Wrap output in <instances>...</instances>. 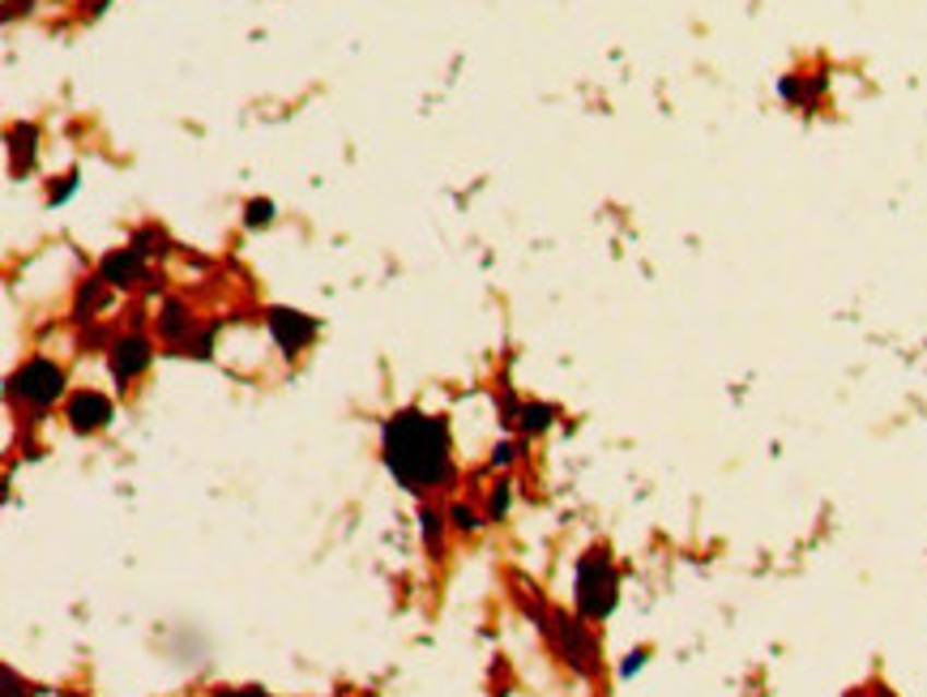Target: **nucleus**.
<instances>
[{"mask_svg":"<svg viewBox=\"0 0 927 697\" xmlns=\"http://www.w3.org/2000/svg\"><path fill=\"white\" fill-rule=\"evenodd\" d=\"M381 453L390 475L406 493H428L453 480V453H449V424L424 411H397L385 433Z\"/></svg>","mask_w":927,"mask_h":697,"instance_id":"obj_1","label":"nucleus"},{"mask_svg":"<svg viewBox=\"0 0 927 697\" xmlns=\"http://www.w3.org/2000/svg\"><path fill=\"white\" fill-rule=\"evenodd\" d=\"M616 599H620V574H616V565L607 560V552H586L578 560V612H582V621L611 616Z\"/></svg>","mask_w":927,"mask_h":697,"instance_id":"obj_2","label":"nucleus"},{"mask_svg":"<svg viewBox=\"0 0 927 697\" xmlns=\"http://www.w3.org/2000/svg\"><path fill=\"white\" fill-rule=\"evenodd\" d=\"M551 638H556V647L564 654V663L573 668V672H582V676H594L598 672V647H594V638H590V629L578 621V616H556L551 625Z\"/></svg>","mask_w":927,"mask_h":697,"instance_id":"obj_3","label":"nucleus"},{"mask_svg":"<svg viewBox=\"0 0 927 697\" xmlns=\"http://www.w3.org/2000/svg\"><path fill=\"white\" fill-rule=\"evenodd\" d=\"M9 390H13L17 399L35 402V406H48V402H56V394L64 390V373H60L51 359H31V364H22V368L13 373Z\"/></svg>","mask_w":927,"mask_h":697,"instance_id":"obj_4","label":"nucleus"},{"mask_svg":"<svg viewBox=\"0 0 927 697\" xmlns=\"http://www.w3.org/2000/svg\"><path fill=\"white\" fill-rule=\"evenodd\" d=\"M270 334H274L287 351H299L304 343H312L317 321L304 317V312H292V308H274V312H270Z\"/></svg>","mask_w":927,"mask_h":697,"instance_id":"obj_5","label":"nucleus"},{"mask_svg":"<svg viewBox=\"0 0 927 697\" xmlns=\"http://www.w3.org/2000/svg\"><path fill=\"white\" fill-rule=\"evenodd\" d=\"M64 415H69V424H73L78 433H98V428L111 420V402L103 399V394H91V390H86V394H73V399H69V411H64Z\"/></svg>","mask_w":927,"mask_h":697,"instance_id":"obj_6","label":"nucleus"},{"mask_svg":"<svg viewBox=\"0 0 927 697\" xmlns=\"http://www.w3.org/2000/svg\"><path fill=\"white\" fill-rule=\"evenodd\" d=\"M150 359H154V351H150L146 339H120L116 351H111V373L120 381H133L138 373H146Z\"/></svg>","mask_w":927,"mask_h":697,"instance_id":"obj_7","label":"nucleus"},{"mask_svg":"<svg viewBox=\"0 0 927 697\" xmlns=\"http://www.w3.org/2000/svg\"><path fill=\"white\" fill-rule=\"evenodd\" d=\"M138 274H142V257H138V249L103 257V279H107V283H133Z\"/></svg>","mask_w":927,"mask_h":697,"instance_id":"obj_8","label":"nucleus"},{"mask_svg":"<svg viewBox=\"0 0 927 697\" xmlns=\"http://www.w3.org/2000/svg\"><path fill=\"white\" fill-rule=\"evenodd\" d=\"M158 330H163V339H180L185 330H193V321L185 317V304H167V308H163Z\"/></svg>","mask_w":927,"mask_h":697,"instance_id":"obj_9","label":"nucleus"},{"mask_svg":"<svg viewBox=\"0 0 927 697\" xmlns=\"http://www.w3.org/2000/svg\"><path fill=\"white\" fill-rule=\"evenodd\" d=\"M551 415H556L551 406H526V411H522V428H526V433H543V428L551 424Z\"/></svg>","mask_w":927,"mask_h":697,"instance_id":"obj_10","label":"nucleus"},{"mask_svg":"<svg viewBox=\"0 0 927 697\" xmlns=\"http://www.w3.org/2000/svg\"><path fill=\"white\" fill-rule=\"evenodd\" d=\"M274 218V205L270 201H248V227H265Z\"/></svg>","mask_w":927,"mask_h":697,"instance_id":"obj_11","label":"nucleus"},{"mask_svg":"<svg viewBox=\"0 0 927 697\" xmlns=\"http://www.w3.org/2000/svg\"><path fill=\"white\" fill-rule=\"evenodd\" d=\"M453 527H457V531H479V518H475L466 505H453Z\"/></svg>","mask_w":927,"mask_h":697,"instance_id":"obj_12","label":"nucleus"},{"mask_svg":"<svg viewBox=\"0 0 927 697\" xmlns=\"http://www.w3.org/2000/svg\"><path fill=\"white\" fill-rule=\"evenodd\" d=\"M424 540H428V544H437L440 540V513H432V509H424Z\"/></svg>","mask_w":927,"mask_h":697,"instance_id":"obj_13","label":"nucleus"},{"mask_svg":"<svg viewBox=\"0 0 927 697\" xmlns=\"http://www.w3.org/2000/svg\"><path fill=\"white\" fill-rule=\"evenodd\" d=\"M641 663H645V650H633V654H629V663H625L620 672H625V676H633V672H637V668H641Z\"/></svg>","mask_w":927,"mask_h":697,"instance_id":"obj_14","label":"nucleus"},{"mask_svg":"<svg viewBox=\"0 0 927 697\" xmlns=\"http://www.w3.org/2000/svg\"><path fill=\"white\" fill-rule=\"evenodd\" d=\"M513 458V446H496V453H491V462L500 466V462H509Z\"/></svg>","mask_w":927,"mask_h":697,"instance_id":"obj_15","label":"nucleus"},{"mask_svg":"<svg viewBox=\"0 0 927 697\" xmlns=\"http://www.w3.org/2000/svg\"><path fill=\"white\" fill-rule=\"evenodd\" d=\"M504 505H509V493H504V488H500V493H496V497H491V513H504Z\"/></svg>","mask_w":927,"mask_h":697,"instance_id":"obj_16","label":"nucleus"},{"mask_svg":"<svg viewBox=\"0 0 927 697\" xmlns=\"http://www.w3.org/2000/svg\"><path fill=\"white\" fill-rule=\"evenodd\" d=\"M218 697H265V694H261V689H245V694H227V689H223Z\"/></svg>","mask_w":927,"mask_h":697,"instance_id":"obj_17","label":"nucleus"}]
</instances>
